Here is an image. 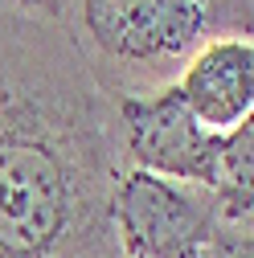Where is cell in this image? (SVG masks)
<instances>
[{
	"instance_id": "6da1fadb",
	"label": "cell",
	"mask_w": 254,
	"mask_h": 258,
	"mask_svg": "<svg viewBox=\"0 0 254 258\" xmlns=\"http://www.w3.org/2000/svg\"><path fill=\"white\" fill-rule=\"evenodd\" d=\"M115 94L70 25L0 5V258H119Z\"/></svg>"
},
{
	"instance_id": "7a4b0ae2",
	"label": "cell",
	"mask_w": 254,
	"mask_h": 258,
	"mask_svg": "<svg viewBox=\"0 0 254 258\" xmlns=\"http://www.w3.org/2000/svg\"><path fill=\"white\" fill-rule=\"evenodd\" d=\"M70 33L115 94L168 86L213 37H250V0H78Z\"/></svg>"
},
{
	"instance_id": "3957f363",
	"label": "cell",
	"mask_w": 254,
	"mask_h": 258,
	"mask_svg": "<svg viewBox=\"0 0 254 258\" xmlns=\"http://www.w3.org/2000/svg\"><path fill=\"white\" fill-rule=\"evenodd\" d=\"M213 188L123 168L111 197V230L119 258H201L217 234Z\"/></svg>"
},
{
	"instance_id": "277c9868",
	"label": "cell",
	"mask_w": 254,
	"mask_h": 258,
	"mask_svg": "<svg viewBox=\"0 0 254 258\" xmlns=\"http://www.w3.org/2000/svg\"><path fill=\"white\" fill-rule=\"evenodd\" d=\"M115 115L127 168L213 188L221 136L197 123V115L180 103L172 82L148 94H119Z\"/></svg>"
},
{
	"instance_id": "5b68a950",
	"label": "cell",
	"mask_w": 254,
	"mask_h": 258,
	"mask_svg": "<svg viewBox=\"0 0 254 258\" xmlns=\"http://www.w3.org/2000/svg\"><path fill=\"white\" fill-rule=\"evenodd\" d=\"M180 103L197 115L201 127L226 136L254 115V45L250 37L205 41L184 70L172 78Z\"/></svg>"
},
{
	"instance_id": "8992f818",
	"label": "cell",
	"mask_w": 254,
	"mask_h": 258,
	"mask_svg": "<svg viewBox=\"0 0 254 258\" xmlns=\"http://www.w3.org/2000/svg\"><path fill=\"white\" fill-rule=\"evenodd\" d=\"M201 258H254V225L250 221H217V234Z\"/></svg>"
},
{
	"instance_id": "52a82bcc",
	"label": "cell",
	"mask_w": 254,
	"mask_h": 258,
	"mask_svg": "<svg viewBox=\"0 0 254 258\" xmlns=\"http://www.w3.org/2000/svg\"><path fill=\"white\" fill-rule=\"evenodd\" d=\"M5 9L29 13V17H41V21H57V25H70L78 0H0Z\"/></svg>"
}]
</instances>
